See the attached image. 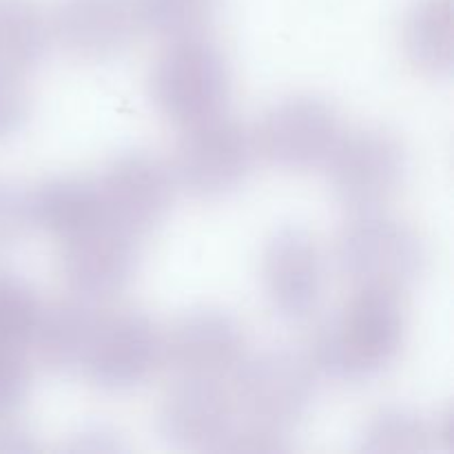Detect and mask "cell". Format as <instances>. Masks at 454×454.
Here are the masks:
<instances>
[{
    "label": "cell",
    "mask_w": 454,
    "mask_h": 454,
    "mask_svg": "<svg viewBox=\"0 0 454 454\" xmlns=\"http://www.w3.org/2000/svg\"><path fill=\"white\" fill-rule=\"evenodd\" d=\"M406 337L399 291L359 286L344 309L319 331L315 362L337 380H371L397 359Z\"/></svg>",
    "instance_id": "6da1fadb"
},
{
    "label": "cell",
    "mask_w": 454,
    "mask_h": 454,
    "mask_svg": "<svg viewBox=\"0 0 454 454\" xmlns=\"http://www.w3.org/2000/svg\"><path fill=\"white\" fill-rule=\"evenodd\" d=\"M231 93L226 58L200 35L176 40L155 65L151 96L158 109L182 127L217 118Z\"/></svg>",
    "instance_id": "7a4b0ae2"
},
{
    "label": "cell",
    "mask_w": 454,
    "mask_h": 454,
    "mask_svg": "<svg viewBox=\"0 0 454 454\" xmlns=\"http://www.w3.org/2000/svg\"><path fill=\"white\" fill-rule=\"evenodd\" d=\"M337 260L357 286L399 291L421 275L426 248L408 224L364 211L341 231Z\"/></svg>",
    "instance_id": "3957f363"
},
{
    "label": "cell",
    "mask_w": 454,
    "mask_h": 454,
    "mask_svg": "<svg viewBox=\"0 0 454 454\" xmlns=\"http://www.w3.org/2000/svg\"><path fill=\"white\" fill-rule=\"evenodd\" d=\"M315 393L313 368L291 350H264L235 368V408L251 424L286 430L309 411Z\"/></svg>",
    "instance_id": "277c9868"
},
{
    "label": "cell",
    "mask_w": 454,
    "mask_h": 454,
    "mask_svg": "<svg viewBox=\"0 0 454 454\" xmlns=\"http://www.w3.org/2000/svg\"><path fill=\"white\" fill-rule=\"evenodd\" d=\"M344 129L337 111L322 98L295 96L278 102L262 118L255 151L273 167L310 171L328 164Z\"/></svg>",
    "instance_id": "5b68a950"
},
{
    "label": "cell",
    "mask_w": 454,
    "mask_h": 454,
    "mask_svg": "<svg viewBox=\"0 0 454 454\" xmlns=\"http://www.w3.org/2000/svg\"><path fill=\"white\" fill-rule=\"evenodd\" d=\"M406 151L388 131L362 129L341 136L328 160L337 198L359 211H371L393 198L406 176Z\"/></svg>",
    "instance_id": "8992f818"
},
{
    "label": "cell",
    "mask_w": 454,
    "mask_h": 454,
    "mask_svg": "<svg viewBox=\"0 0 454 454\" xmlns=\"http://www.w3.org/2000/svg\"><path fill=\"white\" fill-rule=\"evenodd\" d=\"M176 155L177 182L200 198H217L247 180L255 142L247 129L224 118L189 127Z\"/></svg>",
    "instance_id": "52a82bcc"
},
{
    "label": "cell",
    "mask_w": 454,
    "mask_h": 454,
    "mask_svg": "<svg viewBox=\"0 0 454 454\" xmlns=\"http://www.w3.org/2000/svg\"><path fill=\"white\" fill-rule=\"evenodd\" d=\"M98 193L106 224L140 235L158 226L171 208L173 176L153 155L127 153L106 167Z\"/></svg>",
    "instance_id": "ba28073f"
},
{
    "label": "cell",
    "mask_w": 454,
    "mask_h": 454,
    "mask_svg": "<svg viewBox=\"0 0 454 454\" xmlns=\"http://www.w3.org/2000/svg\"><path fill=\"white\" fill-rule=\"evenodd\" d=\"M162 359V335L146 315L115 313L100 315L84 372L96 386L124 390L149 377Z\"/></svg>",
    "instance_id": "9c48e42d"
},
{
    "label": "cell",
    "mask_w": 454,
    "mask_h": 454,
    "mask_svg": "<svg viewBox=\"0 0 454 454\" xmlns=\"http://www.w3.org/2000/svg\"><path fill=\"white\" fill-rule=\"evenodd\" d=\"M162 359L186 380H217L244 359L242 326L224 310H195L162 337Z\"/></svg>",
    "instance_id": "30bf717a"
},
{
    "label": "cell",
    "mask_w": 454,
    "mask_h": 454,
    "mask_svg": "<svg viewBox=\"0 0 454 454\" xmlns=\"http://www.w3.org/2000/svg\"><path fill=\"white\" fill-rule=\"evenodd\" d=\"M235 402L215 380H184L160 408V433L182 450H224L235 430Z\"/></svg>",
    "instance_id": "8fae6325"
},
{
    "label": "cell",
    "mask_w": 454,
    "mask_h": 454,
    "mask_svg": "<svg viewBox=\"0 0 454 454\" xmlns=\"http://www.w3.org/2000/svg\"><path fill=\"white\" fill-rule=\"evenodd\" d=\"M264 288L282 317L304 319L317 309L324 288V264L315 239L301 229H282L264 251Z\"/></svg>",
    "instance_id": "7c38bea8"
},
{
    "label": "cell",
    "mask_w": 454,
    "mask_h": 454,
    "mask_svg": "<svg viewBox=\"0 0 454 454\" xmlns=\"http://www.w3.org/2000/svg\"><path fill=\"white\" fill-rule=\"evenodd\" d=\"M136 264L133 235L106 222L67 239L60 260L67 286L87 300H102L122 291Z\"/></svg>",
    "instance_id": "4fadbf2b"
},
{
    "label": "cell",
    "mask_w": 454,
    "mask_h": 454,
    "mask_svg": "<svg viewBox=\"0 0 454 454\" xmlns=\"http://www.w3.org/2000/svg\"><path fill=\"white\" fill-rule=\"evenodd\" d=\"M137 16L133 0H58L53 31L78 60H109L129 47Z\"/></svg>",
    "instance_id": "5bb4252c"
},
{
    "label": "cell",
    "mask_w": 454,
    "mask_h": 454,
    "mask_svg": "<svg viewBox=\"0 0 454 454\" xmlns=\"http://www.w3.org/2000/svg\"><path fill=\"white\" fill-rule=\"evenodd\" d=\"M29 224L53 238L67 239L105 222L98 184L74 177L43 182L27 195Z\"/></svg>",
    "instance_id": "9a60e30c"
},
{
    "label": "cell",
    "mask_w": 454,
    "mask_h": 454,
    "mask_svg": "<svg viewBox=\"0 0 454 454\" xmlns=\"http://www.w3.org/2000/svg\"><path fill=\"white\" fill-rule=\"evenodd\" d=\"M100 315L80 301H60L40 310L31 341L51 371H78L87 362Z\"/></svg>",
    "instance_id": "2e32d148"
},
{
    "label": "cell",
    "mask_w": 454,
    "mask_h": 454,
    "mask_svg": "<svg viewBox=\"0 0 454 454\" xmlns=\"http://www.w3.org/2000/svg\"><path fill=\"white\" fill-rule=\"evenodd\" d=\"M403 49L415 69L446 78L454 60L452 0H415L403 18Z\"/></svg>",
    "instance_id": "e0dca14e"
},
{
    "label": "cell",
    "mask_w": 454,
    "mask_h": 454,
    "mask_svg": "<svg viewBox=\"0 0 454 454\" xmlns=\"http://www.w3.org/2000/svg\"><path fill=\"white\" fill-rule=\"evenodd\" d=\"M49 22L35 0H0V69H31L43 60Z\"/></svg>",
    "instance_id": "ac0fdd59"
},
{
    "label": "cell",
    "mask_w": 454,
    "mask_h": 454,
    "mask_svg": "<svg viewBox=\"0 0 454 454\" xmlns=\"http://www.w3.org/2000/svg\"><path fill=\"white\" fill-rule=\"evenodd\" d=\"M437 430L408 408H384L362 433V450L375 454H417L433 448Z\"/></svg>",
    "instance_id": "d6986e66"
},
{
    "label": "cell",
    "mask_w": 454,
    "mask_h": 454,
    "mask_svg": "<svg viewBox=\"0 0 454 454\" xmlns=\"http://www.w3.org/2000/svg\"><path fill=\"white\" fill-rule=\"evenodd\" d=\"M137 25L173 40L195 38L213 18L215 0H133Z\"/></svg>",
    "instance_id": "ffe728a7"
},
{
    "label": "cell",
    "mask_w": 454,
    "mask_h": 454,
    "mask_svg": "<svg viewBox=\"0 0 454 454\" xmlns=\"http://www.w3.org/2000/svg\"><path fill=\"white\" fill-rule=\"evenodd\" d=\"M34 291L12 275H0V346L20 348L31 341L40 317Z\"/></svg>",
    "instance_id": "44dd1931"
},
{
    "label": "cell",
    "mask_w": 454,
    "mask_h": 454,
    "mask_svg": "<svg viewBox=\"0 0 454 454\" xmlns=\"http://www.w3.org/2000/svg\"><path fill=\"white\" fill-rule=\"evenodd\" d=\"M29 115V93L13 71L0 69V136L18 131Z\"/></svg>",
    "instance_id": "7402d4cb"
},
{
    "label": "cell",
    "mask_w": 454,
    "mask_h": 454,
    "mask_svg": "<svg viewBox=\"0 0 454 454\" xmlns=\"http://www.w3.org/2000/svg\"><path fill=\"white\" fill-rule=\"evenodd\" d=\"M29 388V371L18 348L0 346V415L13 411Z\"/></svg>",
    "instance_id": "603a6c76"
},
{
    "label": "cell",
    "mask_w": 454,
    "mask_h": 454,
    "mask_svg": "<svg viewBox=\"0 0 454 454\" xmlns=\"http://www.w3.org/2000/svg\"><path fill=\"white\" fill-rule=\"evenodd\" d=\"M27 226H29L27 195L12 189H0V248L16 242Z\"/></svg>",
    "instance_id": "cb8c5ba5"
}]
</instances>
